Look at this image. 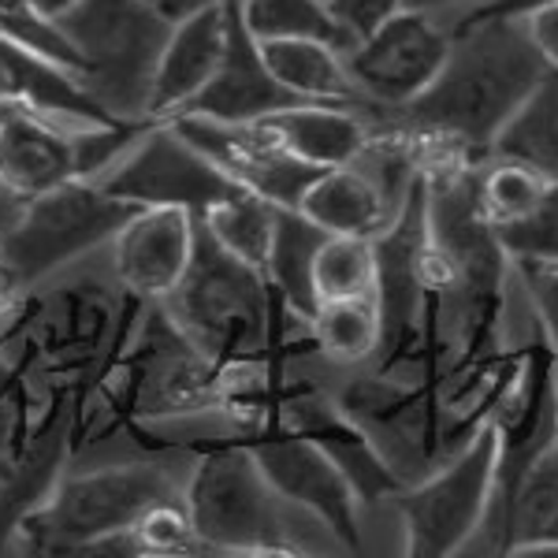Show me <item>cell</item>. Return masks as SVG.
Returning <instances> with one entry per match:
<instances>
[{"label":"cell","mask_w":558,"mask_h":558,"mask_svg":"<svg viewBox=\"0 0 558 558\" xmlns=\"http://www.w3.org/2000/svg\"><path fill=\"white\" fill-rule=\"evenodd\" d=\"M451 34V57L425 94L402 108H368L365 116L444 138L484 165L547 64L521 20L454 23Z\"/></svg>","instance_id":"6da1fadb"},{"label":"cell","mask_w":558,"mask_h":558,"mask_svg":"<svg viewBox=\"0 0 558 558\" xmlns=\"http://www.w3.org/2000/svg\"><path fill=\"white\" fill-rule=\"evenodd\" d=\"M160 305L172 313L186 339L223 368L272 362V357L291 362L305 350H317L313 328L305 336L287 331V317L294 313L276 299L265 268L223 250L202 220H197L191 268Z\"/></svg>","instance_id":"7a4b0ae2"},{"label":"cell","mask_w":558,"mask_h":558,"mask_svg":"<svg viewBox=\"0 0 558 558\" xmlns=\"http://www.w3.org/2000/svg\"><path fill=\"white\" fill-rule=\"evenodd\" d=\"M175 447L197 454L183 499L205 555H299L279 518L283 499L246 444L235 436H213Z\"/></svg>","instance_id":"3957f363"},{"label":"cell","mask_w":558,"mask_h":558,"mask_svg":"<svg viewBox=\"0 0 558 558\" xmlns=\"http://www.w3.org/2000/svg\"><path fill=\"white\" fill-rule=\"evenodd\" d=\"M183 495L165 465L123 462L60 476L52 492L15 525L26 555H89L101 539L134 529L153 502Z\"/></svg>","instance_id":"277c9868"},{"label":"cell","mask_w":558,"mask_h":558,"mask_svg":"<svg viewBox=\"0 0 558 558\" xmlns=\"http://www.w3.org/2000/svg\"><path fill=\"white\" fill-rule=\"evenodd\" d=\"M83 60V86L120 120H153L149 94L175 20L157 0H83L60 20Z\"/></svg>","instance_id":"5b68a950"},{"label":"cell","mask_w":558,"mask_h":558,"mask_svg":"<svg viewBox=\"0 0 558 558\" xmlns=\"http://www.w3.org/2000/svg\"><path fill=\"white\" fill-rule=\"evenodd\" d=\"M134 213L138 205L112 197L97 179H68L38 197H23L15 220L0 231V265L26 291L101 242H112Z\"/></svg>","instance_id":"8992f818"},{"label":"cell","mask_w":558,"mask_h":558,"mask_svg":"<svg viewBox=\"0 0 558 558\" xmlns=\"http://www.w3.org/2000/svg\"><path fill=\"white\" fill-rule=\"evenodd\" d=\"M495 458L499 439L484 425L436 473L421 484H402L391 495L402 518V539L410 558H451L481 533L495 499Z\"/></svg>","instance_id":"52a82bcc"},{"label":"cell","mask_w":558,"mask_h":558,"mask_svg":"<svg viewBox=\"0 0 558 558\" xmlns=\"http://www.w3.org/2000/svg\"><path fill=\"white\" fill-rule=\"evenodd\" d=\"M376 283L373 299L380 310V376H395L402 365L421 362L428 299V175H417L402 197L391 223L373 235Z\"/></svg>","instance_id":"ba28073f"},{"label":"cell","mask_w":558,"mask_h":558,"mask_svg":"<svg viewBox=\"0 0 558 558\" xmlns=\"http://www.w3.org/2000/svg\"><path fill=\"white\" fill-rule=\"evenodd\" d=\"M97 183L138 209H183L197 220L242 191L168 120L153 123L128 157L108 168Z\"/></svg>","instance_id":"9c48e42d"},{"label":"cell","mask_w":558,"mask_h":558,"mask_svg":"<svg viewBox=\"0 0 558 558\" xmlns=\"http://www.w3.org/2000/svg\"><path fill=\"white\" fill-rule=\"evenodd\" d=\"M488 425L499 439L495 499L488 514L495 518L514 499V492L536 470V462L558 451V354L544 336L518 347V368L502 399L495 402Z\"/></svg>","instance_id":"30bf717a"},{"label":"cell","mask_w":558,"mask_h":558,"mask_svg":"<svg viewBox=\"0 0 558 558\" xmlns=\"http://www.w3.org/2000/svg\"><path fill=\"white\" fill-rule=\"evenodd\" d=\"M231 436L254 451L260 473L268 476L279 499L317 518L347 551H362V525H357L362 499L324 447L305 439L302 432L283 428L279 421H260Z\"/></svg>","instance_id":"8fae6325"},{"label":"cell","mask_w":558,"mask_h":558,"mask_svg":"<svg viewBox=\"0 0 558 558\" xmlns=\"http://www.w3.org/2000/svg\"><path fill=\"white\" fill-rule=\"evenodd\" d=\"M451 45L454 34L432 23L428 12L402 8L347 52V71L368 108H402L432 86L451 57Z\"/></svg>","instance_id":"7c38bea8"},{"label":"cell","mask_w":558,"mask_h":558,"mask_svg":"<svg viewBox=\"0 0 558 558\" xmlns=\"http://www.w3.org/2000/svg\"><path fill=\"white\" fill-rule=\"evenodd\" d=\"M168 123H175L231 183L279 209H299L305 191L324 172L294 157L265 123H220L202 116H175Z\"/></svg>","instance_id":"4fadbf2b"},{"label":"cell","mask_w":558,"mask_h":558,"mask_svg":"<svg viewBox=\"0 0 558 558\" xmlns=\"http://www.w3.org/2000/svg\"><path fill=\"white\" fill-rule=\"evenodd\" d=\"M265 421H279L283 428L302 432L305 439H313L317 447L331 454V462L347 473V481L354 484L362 507L391 499L402 488V476L391 470V462L380 454V447L373 444V436L357 425L354 417L328 402L317 387L310 384H287V391L279 395L276 410Z\"/></svg>","instance_id":"5bb4252c"},{"label":"cell","mask_w":558,"mask_h":558,"mask_svg":"<svg viewBox=\"0 0 558 558\" xmlns=\"http://www.w3.org/2000/svg\"><path fill=\"white\" fill-rule=\"evenodd\" d=\"M223 12H228V41H223L220 68L209 78V86L179 116H202V120L220 123H257L291 105H305L265 64L260 41L250 34L246 20H242V0H223Z\"/></svg>","instance_id":"9a60e30c"},{"label":"cell","mask_w":558,"mask_h":558,"mask_svg":"<svg viewBox=\"0 0 558 558\" xmlns=\"http://www.w3.org/2000/svg\"><path fill=\"white\" fill-rule=\"evenodd\" d=\"M197 216L183 209H138L116 231L112 254L123 291L165 302L194 260Z\"/></svg>","instance_id":"2e32d148"},{"label":"cell","mask_w":558,"mask_h":558,"mask_svg":"<svg viewBox=\"0 0 558 558\" xmlns=\"http://www.w3.org/2000/svg\"><path fill=\"white\" fill-rule=\"evenodd\" d=\"M75 131L26 105H0V186L15 197H38L78 179Z\"/></svg>","instance_id":"e0dca14e"},{"label":"cell","mask_w":558,"mask_h":558,"mask_svg":"<svg viewBox=\"0 0 558 558\" xmlns=\"http://www.w3.org/2000/svg\"><path fill=\"white\" fill-rule=\"evenodd\" d=\"M223 41H228V12L223 0L209 8L175 20L172 38L165 45L157 78L149 94V116L153 120H172L186 105L209 86L223 60Z\"/></svg>","instance_id":"ac0fdd59"},{"label":"cell","mask_w":558,"mask_h":558,"mask_svg":"<svg viewBox=\"0 0 558 558\" xmlns=\"http://www.w3.org/2000/svg\"><path fill=\"white\" fill-rule=\"evenodd\" d=\"M268 131L283 142L299 160L313 168H339L350 165L365 153L373 142V123L362 108L350 105H324V101H305L291 105L283 112L265 116Z\"/></svg>","instance_id":"d6986e66"},{"label":"cell","mask_w":558,"mask_h":558,"mask_svg":"<svg viewBox=\"0 0 558 558\" xmlns=\"http://www.w3.org/2000/svg\"><path fill=\"white\" fill-rule=\"evenodd\" d=\"M402 202H395L384 191V183L373 172H365L357 160L339 168H324L317 183L305 191L299 209L310 216L328 235H380L399 213Z\"/></svg>","instance_id":"ffe728a7"},{"label":"cell","mask_w":558,"mask_h":558,"mask_svg":"<svg viewBox=\"0 0 558 558\" xmlns=\"http://www.w3.org/2000/svg\"><path fill=\"white\" fill-rule=\"evenodd\" d=\"M484 551L551 558L558 551V451H551L521 481L514 499L484 521Z\"/></svg>","instance_id":"44dd1931"},{"label":"cell","mask_w":558,"mask_h":558,"mask_svg":"<svg viewBox=\"0 0 558 558\" xmlns=\"http://www.w3.org/2000/svg\"><path fill=\"white\" fill-rule=\"evenodd\" d=\"M265 64L291 94L302 101H324V105H350L368 108L365 94L347 71V52H339L328 41L313 38H283V41H260Z\"/></svg>","instance_id":"7402d4cb"},{"label":"cell","mask_w":558,"mask_h":558,"mask_svg":"<svg viewBox=\"0 0 558 558\" xmlns=\"http://www.w3.org/2000/svg\"><path fill=\"white\" fill-rule=\"evenodd\" d=\"M328 239V231L317 228L302 209H279L272 246H268L265 276L276 299L287 305L299 320H313L320 310L317 287H313V265Z\"/></svg>","instance_id":"603a6c76"},{"label":"cell","mask_w":558,"mask_h":558,"mask_svg":"<svg viewBox=\"0 0 558 558\" xmlns=\"http://www.w3.org/2000/svg\"><path fill=\"white\" fill-rule=\"evenodd\" d=\"M492 157L521 160L558 179V68H544L536 86L495 138Z\"/></svg>","instance_id":"cb8c5ba5"},{"label":"cell","mask_w":558,"mask_h":558,"mask_svg":"<svg viewBox=\"0 0 558 558\" xmlns=\"http://www.w3.org/2000/svg\"><path fill=\"white\" fill-rule=\"evenodd\" d=\"M242 20L257 41H283V38H313L328 41L339 52H350L354 41L324 0H242Z\"/></svg>","instance_id":"d4e9b609"},{"label":"cell","mask_w":558,"mask_h":558,"mask_svg":"<svg viewBox=\"0 0 558 558\" xmlns=\"http://www.w3.org/2000/svg\"><path fill=\"white\" fill-rule=\"evenodd\" d=\"M310 328L320 354L336 357V362H365L380 350V310H376L373 294L320 302Z\"/></svg>","instance_id":"484cf974"},{"label":"cell","mask_w":558,"mask_h":558,"mask_svg":"<svg viewBox=\"0 0 558 558\" xmlns=\"http://www.w3.org/2000/svg\"><path fill=\"white\" fill-rule=\"evenodd\" d=\"M276 213H279V205L265 202V197H257L250 191H239V194H231L228 202L213 205V209L202 216V223L223 250H231V254L250 260V265L265 268L268 246H272V231H276Z\"/></svg>","instance_id":"4316f807"},{"label":"cell","mask_w":558,"mask_h":558,"mask_svg":"<svg viewBox=\"0 0 558 558\" xmlns=\"http://www.w3.org/2000/svg\"><path fill=\"white\" fill-rule=\"evenodd\" d=\"M558 179L536 172V168L521 165V160L495 157V165L488 172L476 175V197H481L484 216L502 228V223H514L521 216H529L551 194V186Z\"/></svg>","instance_id":"83f0119b"},{"label":"cell","mask_w":558,"mask_h":558,"mask_svg":"<svg viewBox=\"0 0 558 558\" xmlns=\"http://www.w3.org/2000/svg\"><path fill=\"white\" fill-rule=\"evenodd\" d=\"M376 283V250L365 235H328L313 265V287L317 302L331 299H357L373 294Z\"/></svg>","instance_id":"f1b7e54d"},{"label":"cell","mask_w":558,"mask_h":558,"mask_svg":"<svg viewBox=\"0 0 558 558\" xmlns=\"http://www.w3.org/2000/svg\"><path fill=\"white\" fill-rule=\"evenodd\" d=\"M131 555L134 558H183V555H205L202 539L194 533L191 510L183 495L160 499L128 529Z\"/></svg>","instance_id":"f546056e"},{"label":"cell","mask_w":558,"mask_h":558,"mask_svg":"<svg viewBox=\"0 0 558 558\" xmlns=\"http://www.w3.org/2000/svg\"><path fill=\"white\" fill-rule=\"evenodd\" d=\"M495 231L510 260H558V183L533 213Z\"/></svg>","instance_id":"4dcf8cb0"},{"label":"cell","mask_w":558,"mask_h":558,"mask_svg":"<svg viewBox=\"0 0 558 558\" xmlns=\"http://www.w3.org/2000/svg\"><path fill=\"white\" fill-rule=\"evenodd\" d=\"M514 268L536 310L539 336L558 354V260H514Z\"/></svg>","instance_id":"1f68e13d"},{"label":"cell","mask_w":558,"mask_h":558,"mask_svg":"<svg viewBox=\"0 0 558 558\" xmlns=\"http://www.w3.org/2000/svg\"><path fill=\"white\" fill-rule=\"evenodd\" d=\"M324 4L336 15V23L350 34V41L357 45L373 31H380L395 12H402L407 0H324Z\"/></svg>","instance_id":"d6a6232c"},{"label":"cell","mask_w":558,"mask_h":558,"mask_svg":"<svg viewBox=\"0 0 558 558\" xmlns=\"http://www.w3.org/2000/svg\"><path fill=\"white\" fill-rule=\"evenodd\" d=\"M558 0H481L476 8L462 15L458 23H484V20H525V15L551 8Z\"/></svg>","instance_id":"836d02e7"},{"label":"cell","mask_w":558,"mask_h":558,"mask_svg":"<svg viewBox=\"0 0 558 558\" xmlns=\"http://www.w3.org/2000/svg\"><path fill=\"white\" fill-rule=\"evenodd\" d=\"M525 31L533 45L539 49V57H544L547 68H558V4L551 8H539V12L525 15Z\"/></svg>","instance_id":"e575fe53"},{"label":"cell","mask_w":558,"mask_h":558,"mask_svg":"<svg viewBox=\"0 0 558 558\" xmlns=\"http://www.w3.org/2000/svg\"><path fill=\"white\" fill-rule=\"evenodd\" d=\"M78 4H83V0H26V8H31L34 15H41V20H52V23H60L68 12H75Z\"/></svg>","instance_id":"d590c367"},{"label":"cell","mask_w":558,"mask_h":558,"mask_svg":"<svg viewBox=\"0 0 558 558\" xmlns=\"http://www.w3.org/2000/svg\"><path fill=\"white\" fill-rule=\"evenodd\" d=\"M160 12L168 15V20H183V15L197 12V8H209V4H220V0H157Z\"/></svg>","instance_id":"8d00e7d4"},{"label":"cell","mask_w":558,"mask_h":558,"mask_svg":"<svg viewBox=\"0 0 558 558\" xmlns=\"http://www.w3.org/2000/svg\"><path fill=\"white\" fill-rule=\"evenodd\" d=\"M447 4H465V0H407V8H417V12H432V8H447Z\"/></svg>","instance_id":"74e56055"},{"label":"cell","mask_w":558,"mask_h":558,"mask_svg":"<svg viewBox=\"0 0 558 558\" xmlns=\"http://www.w3.org/2000/svg\"><path fill=\"white\" fill-rule=\"evenodd\" d=\"M4 101H12V86H8L4 71H0V105H4Z\"/></svg>","instance_id":"f35d334b"},{"label":"cell","mask_w":558,"mask_h":558,"mask_svg":"<svg viewBox=\"0 0 558 558\" xmlns=\"http://www.w3.org/2000/svg\"><path fill=\"white\" fill-rule=\"evenodd\" d=\"M551 558H558V551H555V555H551Z\"/></svg>","instance_id":"ab89813d"}]
</instances>
